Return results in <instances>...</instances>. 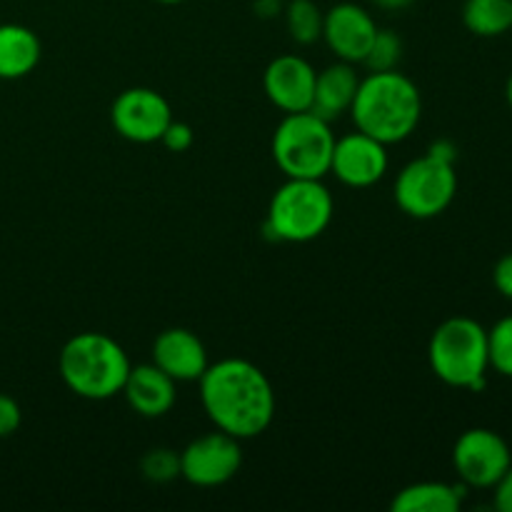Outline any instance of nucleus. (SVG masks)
I'll use <instances>...</instances> for the list:
<instances>
[{
  "label": "nucleus",
  "instance_id": "nucleus-1",
  "mask_svg": "<svg viewBox=\"0 0 512 512\" xmlns=\"http://www.w3.org/2000/svg\"><path fill=\"white\" fill-rule=\"evenodd\" d=\"M200 403L210 423L238 440L263 435L275 418V390L268 375L243 358H225L200 375Z\"/></svg>",
  "mask_w": 512,
  "mask_h": 512
},
{
  "label": "nucleus",
  "instance_id": "nucleus-2",
  "mask_svg": "<svg viewBox=\"0 0 512 512\" xmlns=\"http://www.w3.org/2000/svg\"><path fill=\"white\" fill-rule=\"evenodd\" d=\"M350 118L355 130L380 143H403L420 125L423 98L418 85L408 75L398 73V68L370 73L368 78H360Z\"/></svg>",
  "mask_w": 512,
  "mask_h": 512
},
{
  "label": "nucleus",
  "instance_id": "nucleus-3",
  "mask_svg": "<svg viewBox=\"0 0 512 512\" xmlns=\"http://www.w3.org/2000/svg\"><path fill=\"white\" fill-rule=\"evenodd\" d=\"M130 368L123 345L105 333L73 335L58 358L63 383L85 400H110L123 393Z\"/></svg>",
  "mask_w": 512,
  "mask_h": 512
},
{
  "label": "nucleus",
  "instance_id": "nucleus-4",
  "mask_svg": "<svg viewBox=\"0 0 512 512\" xmlns=\"http://www.w3.org/2000/svg\"><path fill=\"white\" fill-rule=\"evenodd\" d=\"M428 360L440 383L478 393L488 383V330L465 315L448 318L430 338Z\"/></svg>",
  "mask_w": 512,
  "mask_h": 512
},
{
  "label": "nucleus",
  "instance_id": "nucleus-5",
  "mask_svg": "<svg viewBox=\"0 0 512 512\" xmlns=\"http://www.w3.org/2000/svg\"><path fill=\"white\" fill-rule=\"evenodd\" d=\"M333 210V195L323 180L288 178L270 200L265 233L285 243H310L328 230Z\"/></svg>",
  "mask_w": 512,
  "mask_h": 512
},
{
  "label": "nucleus",
  "instance_id": "nucleus-6",
  "mask_svg": "<svg viewBox=\"0 0 512 512\" xmlns=\"http://www.w3.org/2000/svg\"><path fill=\"white\" fill-rule=\"evenodd\" d=\"M335 135L313 110L288 113L273 135V160L285 178H318L330 173Z\"/></svg>",
  "mask_w": 512,
  "mask_h": 512
},
{
  "label": "nucleus",
  "instance_id": "nucleus-7",
  "mask_svg": "<svg viewBox=\"0 0 512 512\" xmlns=\"http://www.w3.org/2000/svg\"><path fill=\"white\" fill-rule=\"evenodd\" d=\"M455 193H458L455 163L440 160L430 153L410 160L398 173L393 188L398 208L415 220L438 218L450 208Z\"/></svg>",
  "mask_w": 512,
  "mask_h": 512
},
{
  "label": "nucleus",
  "instance_id": "nucleus-8",
  "mask_svg": "<svg viewBox=\"0 0 512 512\" xmlns=\"http://www.w3.org/2000/svg\"><path fill=\"white\" fill-rule=\"evenodd\" d=\"M512 453L508 440L490 428H470L455 440L453 468L465 488L493 490L508 473Z\"/></svg>",
  "mask_w": 512,
  "mask_h": 512
},
{
  "label": "nucleus",
  "instance_id": "nucleus-9",
  "mask_svg": "<svg viewBox=\"0 0 512 512\" xmlns=\"http://www.w3.org/2000/svg\"><path fill=\"white\" fill-rule=\"evenodd\" d=\"M110 123L115 133L130 143H160L165 128L173 123V110L158 90L128 88L113 100Z\"/></svg>",
  "mask_w": 512,
  "mask_h": 512
},
{
  "label": "nucleus",
  "instance_id": "nucleus-10",
  "mask_svg": "<svg viewBox=\"0 0 512 512\" xmlns=\"http://www.w3.org/2000/svg\"><path fill=\"white\" fill-rule=\"evenodd\" d=\"M240 465H243L240 440L218 430L193 440L180 453V478L195 488H218L238 475Z\"/></svg>",
  "mask_w": 512,
  "mask_h": 512
},
{
  "label": "nucleus",
  "instance_id": "nucleus-11",
  "mask_svg": "<svg viewBox=\"0 0 512 512\" xmlns=\"http://www.w3.org/2000/svg\"><path fill=\"white\" fill-rule=\"evenodd\" d=\"M388 145L370 135L355 133L335 140L330 173L348 188H370L388 173Z\"/></svg>",
  "mask_w": 512,
  "mask_h": 512
},
{
  "label": "nucleus",
  "instance_id": "nucleus-12",
  "mask_svg": "<svg viewBox=\"0 0 512 512\" xmlns=\"http://www.w3.org/2000/svg\"><path fill=\"white\" fill-rule=\"evenodd\" d=\"M375 33H378L375 18L358 3H338L328 13H323L320 38L325 40L330 53H335V58L345 63L363 65Z\"/></svg>",
  "mask_w": 512,
  "mask_h": 512
},
{
  "label": "nucleus",
  "instance_id": "nucleus-13",
  "mask_svg": "<svg viewBox=\"0 0 512 512\" xmlns=\"http://www.w3.org/2000/svg\"><path fill=\"white\" fill-rule=\"evenodd\" d=\"M315 75L318 73L313 65L300 55H280L265 68L263 90L270 103L285 115L303 113L313 105Z\"/></svg>",
  "mask_w": 512,
  "mask_h": 512
},
{
  "label": "nucleus",
  "instance_id": "nucleus-14",
  "mask_svg": "<svg viewBox=\"0 0 512 512\" xmlns=\"http://www.w3.org/2000/svg\"><path fill=\"white\" fill-rule=\"evenodd\" d=\"M153 363L163 370L175 383H193L208 368V353L205 345L193 330L168 328L155 338Z\"/></svg>",
  "mask_w": 512,
  "mask_h": 512
},
{
  "label": "nucleus",
  "instance_id": "nucleus-15",
  "mask_svg": "<svg viewBox=\"0 0 512 512\" xmlns=\"http://www.w3.org/2000/svg\"><path fill=\"white\" fill-rule=\"evenodd\" d=\"M175 385L178 383L170 375H165L158 365L145 363L130 368L120 395H125L130 408L143 418H163L173 410L175 400H178Z\"/></svg>",
  "mask_w": 512,
  "mask_h": 512
},
{
  "label": "nucleus",
  "instance_id": "nucleus-16",
  "mask_svg": "<svg viewBox=\"0 0 512 512\" xmlns=\"http://www.w3.org/2000/svg\"><path fill=\"white\" fill-rule=\"evenodd\" d=\"M358 85L360 75L355 73L353 63L338 60V63L328 65V68H323L315 75L313 105H310V110L323 120H328V123L330 120H338L343 113H350Z\"/></svg>",
  "mask_w": 512,
  "mask_h": 512
},
{
  "label": "nucleus",
  "instance_id": "nucleus-17",
  "mask_svg": "<svg viewBox=\"0 0 512 512\" xmlns=\"http://www.w3.org/2000/svg\"><path fill=\"white\" fill-rule=\"evenodd\" d=\"M40 38L18 23L0 25V80L25 78L40 63Z\"/></svg>",
  "mask_w": 512,
  "mask_h": 512
},
{
  "label": "nucleus",
  "instance_id": "nucleus-18",
  "mask_svg": "<svg viewBox=\"0 0 512 512\" xmlns=\"http://www.w3.org/2000/svg\"><path fill=\"white\" fill-rule=\"evenodd\" d=\"M465 485H450V483H435V480H425V483L408 485L400 490L390 503L393 512H458L463 508L465 500Z\"/></svg>",
  "mask_w": 512,
  "mask_h": 512
},
{
  "label": "nucleus",
  "instance_id": "nucleus-19",
  "mask_svg": "<svg viewBox=\"0 0 512 512\" xmlns=\"http://www.w3.org/2000/svg\"><path fill=\"white\" fill-rule=\"evenodd\" d=\"M463 25L478 38H500L512 30V0H465Z\"/></svg>",
  "mask_w": 512,
  "mask_h": 512
},
{
  "label": "nucleus",
  "instance_id": "nucleus-20",
  "mask_svg": "<svg viewBox=\"0 0 512 512\" xmlns=\"http://www.w3.org/2000/svg\"><path fill=\"white\" fill-rule=\"evenodd\" d=\"M283 15L285 28L298 45H313L323 35V10L313 0H290Z\"/></svg>",
  "mask_w": 512,
  "mask_h": 512
},
{
  "label": "nucleus",
  "instance_id": "nucleus-21",
  "mask_svg": "<svg viewBox=\"0 0 512 512\" xmlns=\"http://www.w3.org/2000/svg\"><path fill=\"white\" fill-rule=\"evenodd\" d=\"M403 58V40L395 30H380L375 33L373 43H370L368 55H365L363 65L370 73H383V70H395Z\"/></svg>",
  "mask_w": 512,
  "mask_h": 512
},
{
  "label": "nucleus",
  "instance_id": "nucleus-22",
  "mask_svg": "<svg viewBox=\"0 0 512 512\" xmlns=\"http://www.w3.org/2000/svg\"><path fill=\"white\" fill-rule=\"evenodd\" d=\"M488 360L495 373L512 378V315L488 330Z\"/></svg>",
  "mask_w": 512,
  "mask_h": 512
},
{
  "label": "nucleus",
  "instance_id": "nucleus-23",
  "mask_svg": "<svg viewBox=\"0 0 512 512\" xmlns=\"http://www.w3.org/2000/svg\"><path fill=\"white\" fill-rule=\"evenodd\" d=\"M140 470L150 483H170L180 475V455L168 448H155L140 460Z\"/></svg>",
  "mask_w": 512,
  "mask_h": 512
},
{
  "label": "nucleus",
  "instance_id": "nucleus-24",
  "mask_svg": "<svg viewBox=\"0 0 512 512\" xmlns=\"http://www.w3.org/2000/svg\"><path fill=\"white\" fill-rule=\"evenodd\" d=\"M160 143L165 145L168 150H173V153H185V150L193 145V130H190L188 123H180V120H173V123L165 128L163 138H160Z\"/></svg>",
  "mask_w": 512,
  "mask_h": 512
},
{
  "label": "nucleus",
  "instance_id": "nucleus-25",
  "mask_svg": "<svg viewBox=\"0 0 512 512\" xmlns=\"http://www.w3.org/2000/svg\"><path fill=\"white\" fill-rule=\"evenodd\" d=\"M23 423L20 405L10 395L0 393V438H10Z\"/></svg>",
  "mask_w": 512,
  "mask_h": 512
},
{
  "label": "nucleus",
  "instance_id": "nucleus-26",
  "mask_svg": "<svg viewBox=\"0 0 512 512\" xmlns=\"http://www.w3.org/2000/svg\"><path fill=\"white\" fill-rule=\"evenodd\" d=\"M493 285L505 300H512V253L503 255L493 268Z\"/></svg>",
  "mask_w": 512,
  "mask_h": 512
},
{
  "label": "nucleus",
  "instance_id": "nucleus-27",
  "mask_svg": "<svg viewBox=\"0 0 512 512\" xmlns=\"http://www.w3.org/2000/svg\"><path fill=\"white\" fill-rule=\"evenodd\" d=\"M493 505L500 512H512V465L508 468V473L495 483Z\"/></svg>",
  "mask_w": 512,
  "mask_h": 512
},
{
  "label": "nucleus",
  "instance_id": "nucleus-28",
  "mask_svg": "<svg viewBox=\"0 0 512 512\" xmlns=\"http://www.w3.org/2000/svg\"><path fill=\"white\" fill-rule=\"evenodd\" d=\"M428 153L440 160H448V163H455V158H458V150H455V145L450 140H435L428 148Z\"/></svg>",
  "mask_w": 512,
  "mask_h": 512
},
{
  "label": "nucleus",
  "instance_id": "nucleus-29",
  "mask_svg": "<svg viewBox=\"0 0 512 512\" xmlns=\"http://www.w3.org/2000/svg\"><path fill=\"white\" fill-rule=\"evenodd\" d=\"M255 13L260 18H273V15L283 13V5H280V0H255Z\"/></svg>",
  "mask_w": 512,
  "mask_h": 512
},
{
  "label": "nucleus",
  "instance_id": "nucleus-30",
  "mask_svg": "<svg viewBox=\"0 0 512 512\" xmlns=\"http://www.w3.org/2000/svg\"><path fill=\"white\" fill-rule=\"evenodd\" d=\"M370 3H375L378 8H385V10H403L408 8L410 3H415V0H370Z\"/></svg>",
  "mask_w": 512,
  "mask_h": 512
},
{
  "label": "nucleus",
  "instance_id": "nucleus-31",
  "mask_svg": "<svg viewBox=\"0 0 512 512\" xmlns=\"http://www.w3.org/2000/svg\"><path fill=\"white\" fill-rule=\"evenodd\" d=\"M505 100H508V105H510V110H512V73H510L508 83H505Z\"/></svg>",
  "mask_w": 512,
  "mask_h": 512
},
{
  "label": "nucleus",
  "instance_id": "nucleus-32",
  "mask_svg": "<svg viewBox=\"0 0 512 512\" xmlns=\"http://www.w3.org/2000/svg\"><path fill=\"white\" fill-rule=\"evenodd\" d=\"M160 5H180V3H188V0H155Z\"/></svg>",
  "mask_w": 512,
  "mask_h": 512
},
{
  "label": "nucleus",
  "instance_id": "nucleus-33",
  "mask_svg": "<svg viewBox=\"0 0 512 512\" xmlns=\"http://www.w3.org/2000/svg\"><path fill=\"white\" fill-rule=\"evenodd\" d=\"M510 33H512V30H510Z\"/></svg>",
  "mask_w": 512,
  "mask_h": 512
}]
</instances>
